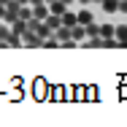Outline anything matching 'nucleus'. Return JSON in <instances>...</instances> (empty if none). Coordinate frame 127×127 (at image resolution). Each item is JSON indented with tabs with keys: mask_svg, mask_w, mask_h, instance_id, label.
<instances>
[{
	"mask_svg": "<svg viewBox=\"0 0 127 127\" xmlns=\"http://www.w3.org/2000/svg\"><path fill=\"white\" fill-rule=\"evenodd\" d=\"M22 38H25V49H43V38L35 30H27Z\"/></svg>",
	"mask_w": 127,
	"mask_h": 127,
	"instance_id": "nucleus-1",
	"label": "nucleus"
},
{
	"mask_svg": "<svg viewBox=\"0 0 127 127\" xmlns=\"http://www.w3.org/2000/svg\"><path fill=\"white\" fill-rule=\"evenodd\" d=\"M49 14H51V8L46 5V3H38V5H32V19H41V22H43Z\"/></svg>",
	"mask_w": 127,
	"mask_h": 127,
	"instance_id": "nucleus-2",
	"label": "nucleus"
},
{
	"mask_svg": "<svg viewBox=\"0 0 127 127\" xmlns=\"http://www.w3.org/2000/svg\"><path fill=\"white\" fill-rule=\"evenodd\" d=\"M27 30H30V22H27V19H16V22L11 25V32H16V35H25Z\"/></svg>",
	"mask_w": 127,
	"mask_h": 127,
	"instance_id": "nucleus-3",
	"label": "nucleus"
},
{
	"mask_svg": "<svg viewBox=\"0 0 127 127\" xmlns=\"http://www.w3.org/2000/svg\"><path fill=\"white\" fill-rule=\"evenodd\" d=\"M81 49H103V35H97V38H87V41L81 43Z\"/></svg>",
	"mask_w": 127,
	"mask_h": 127,
	"instance_id": "nucleus-4",
	"label": "nucleus"
},
{
	"mask_svg": "<svg viewBox=\"0 0 127 127\" xmlns=\"http://www.w3.org/2000/svg\"><path fill=\"white\" fill-rule=\"evenodd\" d=\"M62 25H68V27L78 25V14H76V11H70V8H68V11L62 14Z\"/></svg>",
	"mask_w": 127,
	"mask_h": 127,
	"instance_id": "nucleus-5",
	"label": "nucleus"
},
{
	"mask_svg": "<svg viewBox=\"0 0 127 127\" xmlns=\"http://www.w3.org/2000/svg\"><path fill=\"white\" fill-rule=\"evenodd\" d=\"M73 38L78 43H84V38H89L87 35V25H73Z\"/></svg>",
	"mask_w": 127,
	"mask_h": 127,
	"instance_id": "nucleus-6",
	"label": "nucleus"
},
{
	"mask_svg": "<svg viewBox=\"0 0 127 127\" xmlns=\"http://www.w3.org/2000/svg\"><path fill=\"white\" fill-rule=\"evenodd\" d=\"M51 14H57V16H62L65 11H68V3H62V0H54V3H49Z\"/></svg>",
	"mask_w": 127,
	"mask_h": 127,
	"instance_id": "nucleus-7",
	"label": "nucleus"
},
{
	"mask_svg": "<svg viewBox=\"0 0 127 127\" xmlns=\"http://www.w3.org/2000/svg\"><path fill=\"white\" fill-rule=\"evenodd\" d=\"M92 22H95V16H92V11H89V8L78 11V25H92Z\"/></svg>",
	"mask_w": 127,
	"mask_h": 127,
	"instance_id": "nucleus-8",
	"label": "nucleus"
},
{
	"mask_svg": "<svg viewBox=\"0 0 127 127\" xmlns=\"http://www.w3.org/2000/svg\"><path fill=\"white\" fill-rule=\"evenodd\" d=\"M100 5H103L105 14H116V11H119V0H103Z\"/></svg>",
	"mask_w": 127,
	"mask_h": 127,
	"instance_id": "nucleus-9",
	"label": "nucleus"
},
{
	"mask_svg": "<svg viewBox=\"0 0 127 127\" xmlns=\"http://www.w3.org/2000/svg\"><path fill=\"white\" fill-rule=\"evenodd\" d=\"M100 35L103 38H116V27L114 25H100Z\"/></svg>",
	"mask_w": 127,
	"mask_h": 127,
	"instance_id": "nucleus-10",
	"label": "nucleus"
},
{
	"mask_svg": "<svg viewBox=\"0 0 127 127\" xmlns=\"http://www.w3.org/2000/svg\"><path fill=\"white\" fill-rule=\"evenodd\" d=\"M19 19H27V22L32 19V5H22L19 8Z\"/></svg>",
	"mask_w": 127,
	"mask_h": 127,
	"instance_id": "nucleus-11",
	"label": "nucleus"
},
{
	"mask_svg": "<svg viewBox=\"0 0 127 127\" xmlns=\"http://www.w3.org/2000/svg\"><path fill=\"white\" fill-rule=\"evenodd\" d=\"M87 35H89V38H97V35H100V25H95V22L87 25Z\"/></svg>",
	"mask_w": 127,
	"mask_h": 127,
	"instance_id": "nucleus-12",
	"label": "nucleus"
},
{
	"mask_svg": "<svg viewBox=\"0 0 127 127\" xmlns=\"http://www.w3.org/2000/svg\"><path fill=\"white\" fill-rule=\"evenodd\" d=\"M116 38L119 41H127V25H116Z\"/></svg>",
	"mask_w": 127,
	"mask_h": 127,
	"instance_id": "nucleus-13",
	"label": "nucleus"
},
{
	"mask_svg": "<svg viewBox=\"0 0 127 127\" xmlns=\"http://www.w3.org/2000/svg\"><path fill=\"white\" fill-rule=\"evenodd\" d=\"M119 14H127V0H119Z\"/></svg>",
	"mask_w": 127,
	"mask_h": 127,
	"instance_id": "nucleus-14",
	"label": "nucleus"
},
{
	"mask_svg": "<svg viewBox=\"0 0 127 127\" xmlns=\"http://www.w3.org/2000/svg\"><path fill=\"white\" fill-rule=\"evenodd\" d=\"M3 16H5V5L0 3V19H3Z\"/></svg>",
	"mask_w": 127,
	"mask_h": 127,
	"instance_id": "nucleus-15",
	"label": "nucleus"
},
{
	"mask_svg": "<svg viewBox=\"0 0 127 127\" xmlns=\"http://www.w3.org/2000/svg\"><path fill=\"white\" fill-rule=\"evenodd\" d=\"M38 3H46V0H30V5H38Z\"/></svg>",
	"mask_w": 127,
	"mask_h": 127,
	"instance_id": "nucleus-16",
	"label": "nucleus"
},
{
	"mask_svg": "<svg viewBox=\"0 0 127 127\" xmlns=\"http://www.w3.org/2000/svg\"><path fill=\"white\" fill-rule=\"evenodd\" d=\"M78 3H81V5H89V3H95V0H78Z\"/></svg>",
	"mask_w": 127,
	"mask_h": 127,
	"instance_id": "nucleus-17",
	"label": "nucleus"
},
{
	"mask_svg": "<svg viewBox=\"0 0 127 127\" xmlns=\"http://www.w3.org/2000/svg\"><path fill=\"white\" fill-rule=\"evenodd\" d=\"M119 49H127V41H119Z\"/></svg>",
	"mask_w": 127,
	"mask_h": 127,
	"instance_id": "nucleus-18",
	"label": "nucleus"
},
{
	"mask_svg": "<svg viewBox=\"0 0 127 127\" xmlns=\"http://www.w3.org/2000/svg\"><path fill=\"white\" fill-rule=\"evenodd\" d=\"M62 3H68V5H73V3H76V0H62Z\"/></svg>",
	"mask_w": 127,
	"mask_h": 127,
	"instance_id": "nucleus-19",
	"label": "nucleus"
},
{
	"mask_svg": "<svg viewBox=\"0 0 127 127\" xmlns=\"http://www.w3.org/2000/svg\"><path fill=\"white\" fill-rule=\"evenodd\" d=\"M19 3H22V5H30V0H19Z\"/></svg>",
	"mask_w": 127,
	"mask_h": 127,
	"instance_id": "nucleus-20",
	"label": "nucleus"
},
{
	"mask_svg": "<svg viewBox=\"0 0 127 127\" xmlns=\"http://www.w3.org/2000/svg\"><path fill=\"white\" fill-rule=\"evenodd\" d=\"M95 3H103V0H95Z\"/></svg>",
	"mask_w": 127,
	"mask_h": 127,
	"instance_id": "nucleus-21",
	"label": "nucleus"
}]
</instances>
